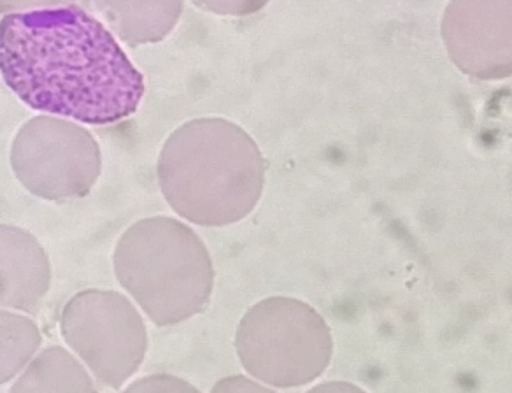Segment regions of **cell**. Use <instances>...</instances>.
I'll return each instance as SVG.
<instances>
[{"label": "cell", "mask_w": 512, "mask_h": 393, "mask_svg": "<svg viewBox=\"0 0 512 393\" xmlns=\"http://www.w3.org/2000/svg\"><path fill=\"white\" fill-rule=\"evenodd\" d=\"M0 71L30 108L88 125L121 122L143 101V74L111 30L74 4L4 16Z\"/></svg>", "instance_id": "cell-1"}, {"label": "cell", "mask_w": 512, "mask_h": 393, "mask_svg": "<svg viewBox=\"0 0 512 393\" xmlns=\"http://www.w3.org/2000/svg\"><path fill=\"white\" fill-rule=\"evenodd\" d=\"M158 183L179 216L202 227H225L255 209L265 183V160L239 125L199 118L181 125L158 158Z\"/></svg>", "instance_id": "cell-2"}, {"label": "cell", "mask_w": 512, "mask_h": 393, "mask_svg": "<svg viewBox=\"0 0 512 393\" xmlns=\"http://www.w3.org/2000/svg\"><path fill=\"white\" fill-rule=\"evenodd\" d=\"M114 271L158 327L199 315L213 293V260L206 244L185 223L167 216L134 223L121 236Z\"/></svg>", "instance_id": "cell-3"}, {"label": "cell", "mask_w": 512, "mask_h": 393, "mask_svg": "<svg viewBox=\"0 0 512 393\" xmlns=\"http://www.w3.org/2000/svg\"><path fill=\"white\" fill-rule=\"evenodd\" d=\"M235 350L253 378L278 388H295L327 371L334 339L313 306L292 297H271L244 315L235 334Z\"/></svg>", "instance_id": "cell-4"}, {"label": "cell", "mask_w": 512, "mask_h": 393, "mask_svg": "<svg viewBox=\"0 0 512 393\" xmlns=\"http://www.w3.org/2000/svg\"><path fill=\"white\" fill-rule=\"evenodd\" d=\"M60 330L65 343L111 388H121L136 374L148 348L143 318L118 292L85 290L74 295L62 311Z\"/></svg>", "instance_id": "cell-5"}, {"label": "cell", "mask_w": 512, "mask_h": 393, "mask_svg": "<svg viewBox=\"0 0 512 393\" xmlns=\"http://www.w3.org/2000/svg\"><path fill=\"white\" fill-rule=\"evenodd\" d=\"M11 167L30 193L46 201H65L92 190L102 157L88 130L55 116H37L18 132Z\"/></svg>", "instance_id": "cell-6"}, {"label": "cell", "mask_w": 512, "mask_h": 393, "mask_svg": "<svg viewBox=\"0 0 512 393\" xmlns=\"http://www.w3.org/2000/svg\"><path fill=\"white\" fill-rule=\"evenodd\" d=\"M50 279V262L36 237L2 225V306L36 313Z\"/></svg>", "instance_id": "cell-7"}, {"label": "cell", "mask_w": 512, "mask_h": 393, "mask_svg": "<svg viewBox=\"0 0 512 393\" xmlns=\"http://www.w3.org/2000/svg\"><path fill=\"white\" fill-rule=\"evenodd\" d=\"M114 36L128 46L158 43L171 34L183 13V0H81Z\"/></svg>", "instance_id": "cell-8"}, {"label": "cell", "mask_w": 512, "mask_h": 393, "mask_svg": "<svg viewBox=\"0 0 512 393\" xmlns=\"http://www.w3.org/2000/svg\"><path fill=\"white\" fill-rule=\"evenodd\" d=\"M9 393H97L90 374L62 346H50L30 362Z\"/></svg>", "instance_id": "cell-9"}, {"label": "cell", "mask_w": 512, "mask_h": 393, "mask_svg": "<svg viewBox=\"0 0 512 393\" xmlns=\"http://www.w3.org/2000/svg\"><path fill=\"white\" fill-rule=\"evenodd\" d=\"M2 383L15 378L30 358L34 357L39 344L41 332L36 323L22 315L2 311Z\"/></svg>", "instance_id": "cell-10"}, {"label": "cell", "mask_w": 512, "mask_h": 393, "mask_svg": "<svg viewBox=\"0 0 512 393\" xmlns=\"http://www.w3.org/2000/svg\"><path fill=\"white\" fill-rule=\"evenodd\" d=\"M123 393H200V390L178 376L153 374L137 379Z\"/></svg>", "instance_id": "cell-11"}, {"label": "cell", "mask_w": 512, "mask_h": 393, "mask_svg": "<svg viewBox=\"0 0 512 393\" xmlns=\"http://www.w3.org/2000/svg\"><path fill=\"white\" fill-rule=\"evenodd\" d=\"M200 6L221 16H248L264 9L269 0H199Z\"/></svg>", "instance_id": "cell-12"}, {"label": "cell", "mask_w": 512, "mask_h": 393, "mask_svg": "<svg viewBox=\"0 0 512 393\" xmlns=\"http://www.w3.org/2000/svg\"><path fill=\"white\" fill-rule=\"evenodd\" d=\"M211 393H276L265 388V386L258 385L256 381L246 378V376H230V378H223L214 385L213 392Z\"/></svg>", "instance_id": "cell-13"}, {"label": "cell", "mask_w": 512, "mask_h": 393, "mask_svg": "<svg viewBox=\"0 0 512 393\" xmlns=\"http://www.w3.org/2000/svg\"><path fill=\"white\" fill-rule=\"evenodd\" d=\"M74 0H0L2 13H22L34 9L60 8L71 6Z\"/></svg>", "instance_id": "cell-14"}, {"label": "cell", "mask_w": 512, "mask_h": 393, "mask_svg": "<svg viewBox=\"0 0 512 393\" xmlns=\"http://www.w3.org/2000/svg\"><path fill=\"white\" fill-rule=\"evenodd\" d=\"M307 393H367L363 392L360 386L348 383V381H330L323 385L314 386L313 390Z\"/></svg>", "instance_id": "cell-15"}]
</instances>
